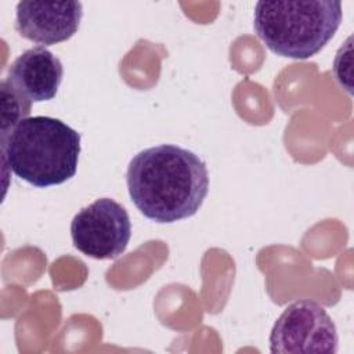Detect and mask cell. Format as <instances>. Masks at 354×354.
I'll return each instance as SVG.
<instances>
[{"label": "cell", "instance_id": "obj_8", "mask_svg": "<svg viewBox=\"0 0 354 354\" xmlns=\"http://www.w3.org/2000/svg\"><path fill=\"white\" fill-rule=\"evenodd\" d=\"M1 88V134L12 130L22 119L29 118L32 102L15 93L4 80Z\"/></svg>", "mask_w": 354, "mask_h": 354}, {"label": "cell", "instance_id": "obj_3", "mask_svg": "<svg viewBox=\"0 0 354 354\" xmlns=\"http://www.w3.org/2000/svg\"><path fill=\"white\" fill-rule=\"evenodd\" d=\"M342 18V4L332 0L257 1L253 26L272 53L307 59L328 44Z\"/></svg>", "mask_w": 354, "mask_h": 354}, {"label": "cell", "instance_id": "obj_6", "mask_svg": "<svg viewBox=\"0 0 354 354\" xmlns=\"http://www.w3.org/2000/svg\"><path fill=\"white\" fill-rule=\"evenodd\" d=\"M83 17L80 1H19L17 4V32L37 44L51 46L71 39Z\"/></svg>", "mask_w": 354, "mask_h": 354}, {"label": "cell", "instance_id": "obj_7", "mask_svg": "<svg viewBox=\"0 0 354 354\" xmlns=\"http://www.w3.org/2000/svg\"><path fill=\"white\" fill-rule=\"evenodd\" d=\"M64 76L62 62L44 46L22 53L8 68L6 83L29 102L53 100Z\"/></svg>", "mask_w": 354, "mask_h": 354}, {"label": "cell", "instance_id": "obj_1", "mask_svg": "<svg viewBox=\"0 0 354 354\" xmlns=\"http://www.w3.org/2000/svg\"><path fill=\"white\" fill-rule=\"evenodd\" d=\"M126 183L136 207L156 223L192 217L209 192L206 163L192 151L160 144L134 155Z\"/></svg>", "mask_w": 354, "mask_h": 354}, {"label": "cell", "instance_id": "obj_5", "mask_svg": "<svg viewBox=\"0 0 354 354\" xmlns=\"http://www.w3.org/2000/svg\"><path fill=\"white\" fill-rule=\"evenodd\" d=\"M73 246L83 254L97 259H116L131 238L127 210L109 198H101L79 210L71 223Z\"/></svg>", "mask_w": 354, "mask_h": 354}, {"label": "cell", "instance_id": "obj_4", "mask_svg": "<svg viewBox=\"0 0 354 354\" xmlns=\"http://www.w3.org/2000/svg\"><path fill=\"white\" fill-rule=\"evenodd\" d=\"M274 354H336L339 336L326 310L314 300L289 304L270 333Z\"/></svg>", "mask_w": 354, "mask_h": 354}, {"label": "cell", "instance_id": "obj_2", "mask_svg": "<svg viewBox=\"0 0 354 354\" xmlns=\"http://www.w3.org/2000/svg\"><path fill=\"white\" fill-rule=\"evenodd\" d=\"M80 138L57 118H25L1 134L3 165L37 188L59 185L76 174Z\"/></svg>", "mask_w": 354, "mask_h": 354}]
</instances>
